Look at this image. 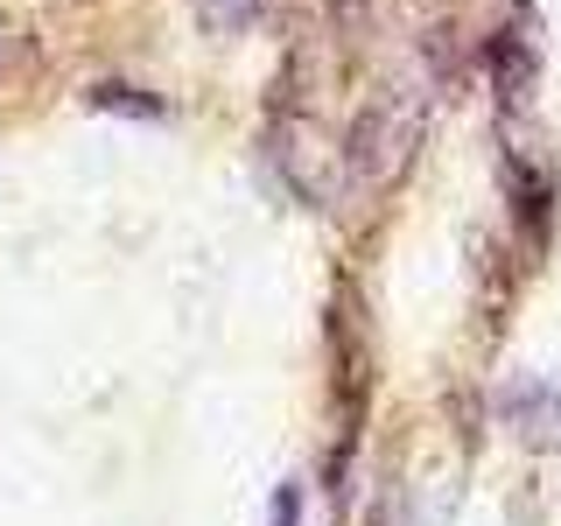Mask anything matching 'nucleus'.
I'll list each match as a JSON object with an SVG mask.
<instances>
[{"instance_id":"obj_1","label":"nucleus","mask_w":561,"mask_h":526,"mask_svg":"<svg viewBox=\"0 0 561 526\" xmlns=\"http://www.w3.org/2000/svg\"><path fill=\"white\" fill-rule=\"evenodd\" d=\"M421 127H428V105H421L414 84H379V92L351 113V127L337 140V162H344V190H351V197H386V190L414 169Z\"/></svg>"},{"instance_id":"obj_2","label":"nucleus","mask_w":561,"mask_h":526,"mask_svg":"<svg viewBox=\"0 0 561 526\" xmlns=\"http://www.w3.org/2000/svg\"><path fill=\"white\" fill-rule=\"evenodd\" d=\"M499 421L534 449H561V379L548 373H526L499 393Z\"/></svg>"},{"instance_id":"obj_3","label":"nucleus","mask_w":561,"mask_h":526,"mask_svg":"<svg viewBox=\"0 0 561 526\" xmlns=\"http://www.w3.org/2000/svg\"><path fill=\"white\" fill-rule=\"evenodd\" d=\"M505 197H513V218H519V232L526 245H548L554 232V169L540 162V155H505Z\"/></svg>"},{"instance_id":"obj_4","label":"nucleus","mask_w":561,"mask_h":526,"mask_svg":"<svg viewBox=\"0 0 561 526\" xmlns=\"http://www.w3.org/2000/svg\"><path fill=\"white\" fill-rule=\"evenodd\" d=\"M484 70H491V92H499V105L513 113V105H526V92H534V49H526L519 28H499L484 43Z\"/></svg>"},{"instance_id":"obj_5","label":"nucleus","mask_w":561,"mask_h":526,"mask_svg":"<svg viewBox=\"0 0 561 526\" xmlns=\"http://www.w3.org/2000/svg\"><path fill=\"white\" fill-rule=\"evenodd\" d=\"M84 105H92V113H127V119H162L169 105L154 99V92H140V84H92V92H84Z\"/></svg>"},{"instance_id":"obj_6","label":"nucleus","mask_w":561,"mask_h":526,"mask_svg":"<svg viewBox=\"0 0 561 526\" xmlns=\"http://www.w3.org/2000/svg\"><path fill=\"white\" fill-rule=\"evenodd\" d=\"M197 22H204V35L232 43V35H245L260 22V0H197Z\"/></svg>"},{"instance_id":"obj_7","label":"nucleus","mask_w":561,"mask_h":526,"mask_svg":"<svg viewBox=\"0 0 561 526\" xmlns=\"http://www.w3.org/2000/svg\"><path fill=\"white\" fill-rule=\"evenodd\" d=\"M323 14H330V28H337L344 43H351V35H365V28H373L379 0H323Z\"/></svg>"},{"instance_id":"obj_8","label":"nucleus","mask_w":561,"mask_h":526,"mask_svg":"<svg viewBox=\"0 0 561 526\" xmlns=\"http://www.w3.org/2000/svg\"><path fill=\"white\" fill-rule=\"evenodd\" d=\"M267 526H302V484H295V478L274 491V513H267Z\"/></svg>"},{"instance_id":"obj_9","label":"nucleus","mask_w":561,"mask_h":526,"mask_svg":"<svg viewBox=\"0 0 561 526\" xmlns=\"http://www.w3.org/2000/svg\"><path fill=\"white\" fill-rule=\"evenodd\" d=\"M14 35H22V28H14L8 14H0V70H8V57H14Z\"/></svg>"}]
</instances>
